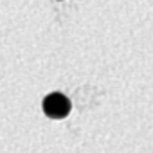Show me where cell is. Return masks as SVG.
Segmentation results:
<instances>
[{"instance_id":"obj_1","label":"cell","mask_w":153,"mask_h":153,"mask_svg":"<svg viewBox=\"0 0 153 153\" xmlns=\"http://www.w3.org/2000/svg\"><path fill=\"white\" fill-rule=\"evenodd\" d=\"M42 108H43V114L51 119H65L70 114L72 105H70L68 97L63 96L61 92H52L43 97Z\"/></svg>"}]
</instances>
